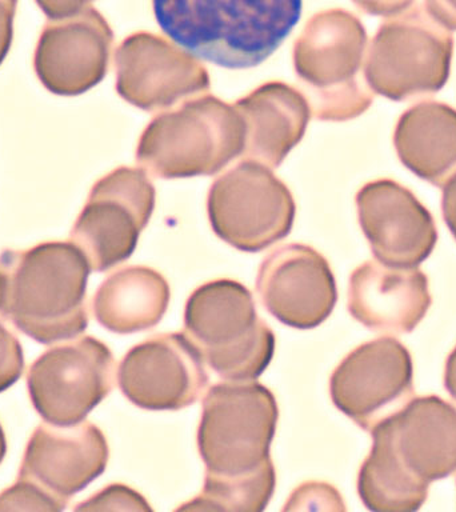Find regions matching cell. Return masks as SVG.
Listing matches in <instances>:
<instances>
[{"mask_svg": "<svg viewBox=\"0 0 456 512\" xmlns=\"http://www.w3.org/2000/svg\"><path fill=\"white\" fill-rule=\"evenodd\" d=\"M198 448L206 475L202 492L188 502L194 511L260 512L276 486L271 443L278 404L263 384L226 382L203 399Z\"/></svg>", "mask_w": 456, "mask_h": 512, "instance_id": "1", "label": "cell"}, {"mask_svg": "<svg viewBox=\"0 0 456 512\" xmlns=\"http://www.w3.org/2000/svg\"><path fill=\"white\" fill-rule=\"evenodd\" d=\"M164 34L216 66L242 70L270 58L299 23L303 0H152Z\"/></svg>", "mask_w": 456, "mask_h": 512, "instance_id": "2", "label": "cell"}, {"mask_svg": "<svg viewBox=\"0 0 456 512\" xmlns=\"http://www.w3.org/2000/svg\"><path fill=\"white\" fill-rule=\"evenodd\" d=\"M90 263L76 244L46 242L0 254V316L42 344L88 326Z\"/></svg>", "mask_w": 456, "mask_h": 512, "instance_id": "3", "label": "cell"}, {"mask_svg": "<svg viewBox=\"0 0 456 512\" xmlns=\"http://www.w3.org/2000/svg\"><path fill=\"white\" fill-rule=\"evenodd\" d=\"M246 136L235 104L204 95L152 119L140 135L136 163L155 178L211 176L242 156Z\"/></svg>", "mask_w": 456, "mask_h": 512, "instance_id": "4", "label": "cell"}, {"mask_svg": "<svg viewBox=\"0 0 456 512\" xmlns=\"http://www.w3.org/2000/svg\"><path fill=\"white\" fill-rule=\"evenodd\" d=\"M184 334L220 379H258L271 363L275 335L256 312L254 296L230 279L196 288L184 310Z\"/></svg>", "mask_w": 456, "mask_h": 512, "instance_id": "5", "label": "cell"}, {"mask_svg": "<svg viewBox=\"0 0 456 512\" xmlns=\"http://www.w3.org/2000/svg\"><path fill=\"white\" fill-rule=\"evenodd\" d=\"M366 46V28L344 10L314 16L296 39L294 67L316 119L346 122L370 108L374 94L359 78Z\"/></svg>", "mask_w": 456, "mask_h": 512, "instance_id": "6", "label": "cell"}, {"mask_svg": "<svg viewBox=\"0 0 456 512\" xmlns=\"http://www.w3.org/2000/svg\"><path fill=\"white\" fill-rule=\"evenodd\" d=\"M454 35L426 8L391 16L380 24L364 60V79L375 94L395 102L442 90L450 79Z\"/></svg>", "mask_w": 456, "mask_h": 512, "instance_id": "7", "label": "cell"}, {"mask_svg": "<svg viewBox=\"0 0 456 512\" xmlns=\"http://www.w3.org/2000/svg\"><path fill=\"white\" fill-rule=\"evenodd\" d=\"M207 212L220 239L236 250L259 252L290 234L296 206L270 167L243 159L214 180Z\"/></svg>", "mask_w": 456, "mask_h": 512, "instance_id": "8", "label": "cell"}, {"mask_svg": "<svg viewBox=\"0 0 456 512\" xmlns=\"http://www.w3.org/2000/svg\"><path fill=\"white\" fill-rule=\"evenodd\" d=\"M155 196L142 168H115L92 186L70 234L92 271H108L134 254L155 210Z\"/></svg>", "mask_w": 456, "mask_h": 512, "instance_id": "9", "label": "cell"}, {"mask_svg": "<svg viewBox=\"0 0 456 512\" xmlns=\"http://www.w3.org/2000/svg\"><path fill=\"white\" fill-rule=\"evenodd\" d=\"M114 386V355L92 336L50 348L27 374L32 406L44 422L59 427L82 423Z\"/></svg>", "mask_w": 456, "mask_h": 512, "instance_id": "10", "label": "cell"}, {"mask_svg": "<svg viewBox=\"0 0 456 512\" xmlns=\"http://www.w3.org/2000/svg\"><path fill=\"white\" fill-rule=\"evenodd\" d=\"M370 432V454L420 487L456 472V408L439 396L412 398Z\"/></svg>", "mask_w": 456, "mask_h": 512, "instance_id": "11", "label": "cell"}, {"mask_svg": "<svg viewBox=\"0 0 456 512\" xmlns=\"http://www.w3.org/2000/svg\"><path fill=\"white\" fill-rule=\"evenodd\" d=\"M410 351L398 339L383 336L356 347L332 372L330 394L335 407L370 432L406 406L414 396Z\"/></svg>", "mask_w": 456, "mask_h": 512, "instance_id": "12", "label": "cell"}, {"mask_svg": "<svg viewBox=\"0 0 456 512\" xmlns=\"http://www.w3.org/2000/svg\"><path fill=\"white\" fill-rule=\"evenodd\" d=\"M120 391L144 410H182L210 384L207 364L184 332L160 334L132 347L120 362Z\"/></svg>", "mask_w": 456, "mask_h": 512, "instance_id": "13", "label": "cell"}, {"mask_svg": "<svg viewBox=\"0 0 456 512\" xmlns=\"http://www.w3.org/2000/svg\"><path fill=\"white\" fill-rule=\"evenodd\" d=\"M116 92L148 112L170 110L192 95L210 90L208 71L178 44L138 32L115 52Z\"/></svg>", "mask_w": 456, "mask_h": 512, "instance_id": "14", "label": "cell"}, {"mask_svg": "<svg viewBox=\"0 0 456 512\" xmlns=\"http://www.w3.org/2000/svg\"><path fill=\"white\" fill-rule=\"evenodd\" d=\"M256 291L272 316L298 330L320 326L338 302L330 264L314 248L300 243L267 255L259 267Z\"/></svg>", "mask_w": 456, "mask_h": 512, "instance_id": "15", "label": "cell"}, {"mask_svg": "<svg viewBox=\"0 0 456 512\" xmlns=\"http://www.w3.org/2000/svg\"><path fill=\"white\" fill-rule=\"evenodd\" d=\"M114 32L94 7L64 19H50L39 36L34 68L52 94H84L107 75Z\"/></svg>", "mask_w": 456, "mask_h": 512, "instance_id": "16", "label": "cell"}, {"mask_svg": "<svg viewBox=\"0 0 456 512\" xmlns=\"http://www.w3.org/2000/svg\"><path fill=\"white\" fill-rule=\"evenodd\" d=\"M360 227L379 263L415 268L432 254L438 230L431 212L392 179L364 184L356 194Z\"/></svg>", "mask_w": 456, "mask_h": 512, "instance_id": "17", "label": "cell"}, {"mask_svg": "<svg viewBox=\"0 0 456 512\" xmlns=\"http://www.w3.org/2000/svg\"><path fill=\"white\" fill-rule=\"evenodd\" d=\"M108 456L106 436L94 423L40 424L28 440L18 478L38 484L67 506L106 471Z\"/></svg>", "mask_w": 456, "mask_h": 512, "instance_id": "18", "label": "cell"}, {"mask_svg": "<svg viewBox=\"0 0 456 512\" xmlns=\"http://www.w3.org/2000/svg\"><path fill=\"white\" fill-rule=\"evenodd\" d=\"M431 303L427 275L418 267L394 268L367 260L350 276L348 311L372 331L410 334Z\"/></svg>", "mask_w": 456, "mask_h": 512, "instance_id": "19", "label": "cell"}, {"mask_svg": "<svg viewBox=\"0 0 456 512\" xmlns=\"http://www.w3.org/2000/svg\"><path fill=\"white\" fill-rule=\"evenodd\" d=\"M247 136L243 159L256 160L267 167L282 164L288 152L303 139L311 119L306 96L283 82H268L235 103Z\"/></svg>", "mask_w": 456, "mask_h": 512, "instance_id": "20", "label": "cell"}, {"mask_svg": "<svg viewBox=\"0 0 456 512\" xmlns=\"http://www.w3.org/2000/svg\"><path fill=\"white\" fill-rule=\"evenodd\" d=\"M404 167L432 186L443 188L456 174V110L427 100L404 111L394 132Z\"/></svg>", "mask_w": 456, "mask_h": 512, "instance_id": "21", "label": "cell"}, {"mask_svg": "<svg viewBox=\"0 0 456 512\" xmlns=\"http://www.w3.org/2000/svg\"><path fill=\"white\" fill-rule=\"evenodd\" d=\"M170 304V286L158 271L128 266L112 272L92 299L100 326L114 334H135L155 327Z\"/></svg>", "mask_w": 456, "mask_h": 512, "instance_id": "22", "label": "cell"}, {"mask_svg": "<svg viewBox=\"0 0 456 512\" xmlns=\"http://www.w3.org/2000/svg\"><path fill=\"white\" fill-rule=\"evenodd\" d=\"M66 504L30 480H16L0 494V511H63Z\"/></svg>", "mask_w": 456, "mask_h": 512, "instance_id": "23", "label": "cell"}, {"mask_svg": "<svg viewBox=\"0 0 456 512\" xmlns=\"http://www.w3.org/2000/svg\"><path fill=\"white\" fill-rule=\"evenodd\" d=\"M152 511L150 504L132 488L111 484L86 502L78 504L75 511Z\"/></svg>", "mask_w": 456, "mask_h": 512, "instance_id": "24", "label": "cell"}, {"mask_svg": "<svg viewBox=\"0 0 456 512\" xmlns=\"http://www.w3.org/2000/svg\"><path fill=\"white\" fill-rule=\"evenodd\" d=\"M24 370L23 347L19 339L0 322V392L14 386Z\"/></svg>", "mask_w": 456, "mask_h": 512, "instance_id": "25", "label": "cell"}, {"mask_svg": "<svg viewBox=\"0 0 456 512\" xmlns=\"http://www.w3.org/2000/svg\"><path fill=\"white\" fill-rule=\"evenodd\" d=\"M320 503L323 510H346L336 488L323 483H306L296 488L284 511L304 510L308 503Z\"/></svg>", "mask_w": 456, "mask_h": 512, "instance_id": "26", "label": "cell"}, {"mask_svg": "<svg viewBox=\"0 0 456 512\" xmlns=\"http://www.w3.org/2000/svg\"><path fill=\"white\" fill-rule=\"evenodd\" d=\"M18 0H0V64L6 59L14 38V16Z\"/></svg>", "mask_w": 456, "mask_h": 512, "instance_id": "27", "label": "cell"}, {"mask_svg": "<svg viewBox=\"0 0 456 512\" xmlns=\"http://www.w3.org/2000/svg\"><path fill=\"white\" fill-rule=\"evenodd\" d=\"M43 14L52 20L79 14L91 0H35Z\"/></svg>", "mask_w": 456, "mask_h": 512, "instance_id": "28", "label": "cell"}, {"mask_svg": "<svg viewBox=\"0 0 456 512\" xmlns=\"http://www.w3.org/2000/svg\"><path fill=\"white\" fill-rule=\"evenodd\" d=\"M354 3L368 15L394 16L407 11L414 0H354Z\"/></svg>", "mask_w": 456, "mask_h": 512, "instance_id": "29", "label": "cell"}, {"mask_svg": "<svg viewBox=\"0 0 456 512\" xmlns=\"http://www.w3.org/2000/svg\"><path fill=\"white\" fill-rule=\"evenodd\" d=\"M424 8L436 22L456 30V0H424Z\"/></svg>", "mask_w": 456, "mask_h": 512, "instance_id": "30", "label": "cell"}, {"mask_svg": "<svg viewBox=\"0 0 456 512\" xmlns=\"http://www.w3.org/2000/svg\"><path fill=\"white\" fill-rule=\"evenodd\" d=\"M443 219L456 240V174L451 176L443 187L442 196Z\"/></svg>", "mask_w": 456, "mask_h": 512, "instance_id": "31", "label": "cell"}, {"mask_svg": "<svg viewBox=\"0 0 456 512\" xmlns=\"http://www.w3.org/2000/svg\"><path fill=\"white\" fill-rule=\"evenodd\" d=\"M444 387L456 402V347L447 358L444 370Z\"/></svg>", "mask_w": 456, "mask_h": 512, "instance_id": "32", "label": "cell"}, {"mask_svg": "<svg viewBox=\"0 0 456 512\" xmlns=\"http://www.w3.org/2000/svg\"><path fill=\"white\" fill-rule=\"evenodd\" d=\"M7 452L6 435H4L2 424H0V464H2L4 456Z\"/></svg>", "mask_w": 456, "mask_h": 512, "instance_id": "33", "label": "cell"}]
</instances>
